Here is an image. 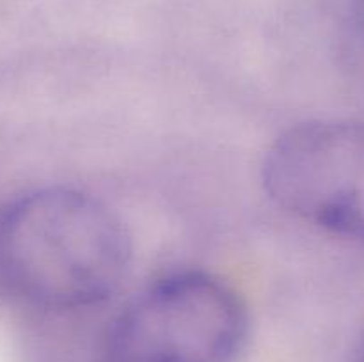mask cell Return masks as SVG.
I'll return each mask as SVG.
<instances>
[{
  "instance_id": "1",
  "label": "cell",
  "mask_w": 364,
  "mask_h": 362,
  "mask_svg": "<svg viewBox=\"0 0 364 362\" xmlns=\"http://www.w3.org/2000/svg\"><path fill=\"white\" fill-rule=\"evenodd\" d=\"M132 236L96 195L66 185L0 202V302L64 314L109 300L130 270Z\"/></svg>"
},
{
  "instance_id": "2",
  "label": "cell",
  "mask_w": 364,
  "mask_h": 362,
  "mask_svg": "<svg viewBox=\"0 0 364 362\" xmlns=\"http://www.w3.org/2000/svg\"><path fill=\"white\" fill-rule=\"evenodd\" d=\"M247 334V305L233 284L206 270H174L109 319L95 362H235Z\"/></svg>"
},
{
  "instance_id": "3",
  "label": "cell",
  "mask_w": 364,
  "mask_h": 362,
  "mask_svg": "<svg viewBox=\"0 0 364 362\" xmlns=\"http://www.w3.org/2000/svg\"><path fill=\"white\" fill-rule=\"evenodd\" d=\"M262 183L295 219L364 241V121L313 119L284 130L267 149Z\"/></svg>"
},
{
  "instance_id": "4",
  "label": "cell",
  "mask_w": 364,
  "mask_h": 362,
  "mask_svg": "<svg viewBox=\"0 0 364 362\" xmlns=\"http://www.w3.org/2000/svg\"><path fill=\"white\" fill-rule=\"evenodd\" d=\"M350 14L355 34L364 43V0H350Z\"/></svg>"
},
{
  "instance_id": "5",
  "label": "cell",
  "mask_w": 364,
  "mask_h": 362,
  "mask_svg": "<svg viewBox=\"0 0 364 362\" xmlns=\"http://www.w3.org/2000/svg\"><path fill=\"white\" fill-rule=\"evenodd\" d=\"M355 362H364V339H363L361 348H359L358 351V358H355Z\"/></svg>"
}]
</instances>
